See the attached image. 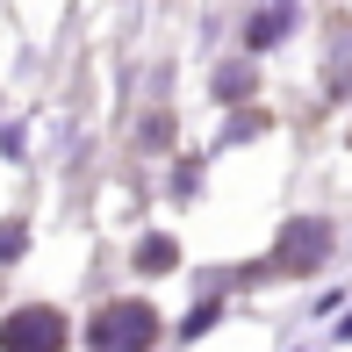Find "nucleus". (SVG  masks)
I'll list each match as a JSON object with an SVG mask.
<instances>
[{
	"label": "nucleus",
	"mask_w": 352,
	"mask_h": 352,
	"mask_svg": "<svg viewBox=\"0 0 352 352\" xmlns=\"http://www.w3.org/2000/svg\"><path fill=\"white\" fill-rule=\"evenodd\" d=\"M94 352H151V338H158V316L144 309V302H108L101 316H94Z\"/></svg>",
	"instance_id": "obj_1"
},
{
	"label": "nucleus",
	"mask_w": 352,
	"mask_h": 352,
	"mask_svg": "<svg viewBox=\"0 0 352 352\" xmlns=\"http://www.w3.org/2000/svg\"><path fill=\"white\" fill-rule=\"evenodd\" d=\"M65 345V316L58 309H14L0 324V352H58Z\"/></svg>",
	"instance_id": "obj_2"
}]
</instances>
